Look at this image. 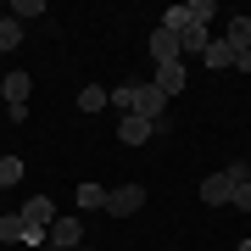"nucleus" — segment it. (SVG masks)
<instances>
[{
	"label": "nucleus",
	"instance_id": "obj_3",
	"mask_svg": "<svg viewBox=\"0 0 251 251\" xmlns=\"http://www.w3.org/2000/svg\"><path fill=\"white\" fill-rule=\"evenodd\" d=\"M78 240H84V224H78V218H56L50 234H45V251H78Z\"/></svg>",
	"mask_w": 251,
	"mask_h": 251
},
{
	"label": "nucleus",
	"instance_id": "obj_16",
	"mask_svg": "<svg viewBox=\"0 0 251 251\" xmlns=\"http://www.w3.org/2000/svg\"><path fill=\"white\" fill-rule=\"evenodd\" d=\"M184 17H190V23H201V28H212L218 6H212V0H190V6H184Z\"/></svg>",
	"mask_w": 251,
	"mask_h": 251
},
{
	"label": "nucleus",
	"instance_id": "obj_14",
	"mask_svg": "<svg viewBox=\"0 0 251 251\" xmlns=\"http://www.w3.org/2000/svg\"><path fill=\"white\" fill-rule=\"evenodd\" d=\"M6 17H17V23H34V17H45V0H11V6H6Z\"/></svg>",
	"mask_w": 251,
	"mask_h": 251
},
{
	"label": "nucleus",
	"instance_id": "obj_18",
	"mask_svg": "<svg viewBox=\"0 0 251 251\" xmlns=\"http://www.w3.org/2000/svg\"><path fill=\"white\" fill-rule=\"evenodd\" d=\"M78 106L84 112H100V106H106V90H100V84H84V90H78Z\"/></svg>",
	"mask_w": 251,
	"mask_h": 251
},
{
	"label": "nucleus",
	"instance_id": "obj_8",
	"mask_svg": "<svg viewBox=\"0 0 251 251\" xmlns=\"http://www.w3.org/2000/svg\"><path fill=\"white\" fill-rule=\"evenodd\" d=\"M73 201H78V212H106V184L84 179L78 190H73Z\"/></svg>",
	"mask_w": 251,
	"mask_h": 251
},
{
	"label": "nucleus",
	"instance_id": "obj_13",
	"mask_svg": "<svg viewBox=\"0 0 251 251\" xmlns=\"http://www.w3.org/2000/svg\"><path fill=\"white\" fill-rule=\"evenodd\" d=\"M224 39L234 50H251V17H229V28H224Z\"/></svg>",
	"mask_w": 251,
	"mask_h": 251
},
{
	"label": "nucleus",
	"instance_id": "obj_7",
	"mask_svg": "<svg viewBox=\"0 0 251 251\" xmlns=\"http://www.w3.org/2000/svg\"><path fill=\"white\" fill-rule=\"evenodd\" d=\"M151 62H184V56H179V34L151 28Z\"/></svg>",
	"mask_w": 251,
	"mask_h": 251
},
{
	"label": "nucleus",
	"instance_id": "obj_17",
	"mask_svg": "<svg viewBox=\"0 0 251 251\" xmlns=\"http://www.w3.org/2000/svg\"><path fill=\"white\" fill-rule=\"evenodd\" d=\"M23 184V156H0V190Z\"/></svg>",
	"mask_w": 251,
	"mask_h": 251
},
{
	"label": "nucleus",
	"instance_id": "obj_19",
	"mask_svg": "<svg viewBox=\"0 0 251 251\" xmlns=\"http://www.w3.org/2000/svg\"><path fill=\"white\" fill-rule=\"evenodd\" d=\"M6 240H23V218H17V212L0 218V246H6Z\"/></svg>",
	"mask_w": 251,
	"mask_h": 251
},
{
	"label": "nucleus",
	"instance_id": "obj_10",
	"mask_svg": "<svg viewBox=\"0 0 251 251\" xmlns=\"http://www.w3.org/2000/svg\"><path fill=\"white\" fill-rule=\"evenodd\" d=\"M206 45H212V28H201V23L179 28V56H201Z\"/></svg>",
	"mask_w": 251,
	"mask_h": 251
},
{
	"label": "nucleus",
	"instance_id": "obj_12",
	"mask_svg": "<svg viewBox=\"0 0 251 251\" xmlns=\"http://www.w3.org/2000/svg\"><path fill=\"white\" fill-rule=\"evenodd\" d=\"M156 134V123H145V117H123V123H117V140L123 145H145Z\"/></svg>",
	"mask_w": 251,
	"mask_h": 251
},
{
	"label": "nucleus",
	"instance_id": "obj_20",
	"mask_svg": "<svg viewBox=\"0 0 251 251\" xmlns=\"http://www.w3.org/2000/svg\"><path fill=\"white\" fill-rule=\"evenodd\" d=\"M229 206H234V212H251V179H246V184H234V196H229Z\"/></svg>",
	"mask_w": 251,
	"mask_h": 251
},
{
	"label": "nucleus",
	"instance_id": "obj_9",
	"mask_svg": "<svg viewBox=\"0 0 251 251\" xmlns=\"http://www.w3.org/2000/svg\"><path fill=\"white\" fill-rule=\"evenodd\" d=\"M201 62H206V67H218V73H224V67H234V62H240V50H234V45H229V39H218V34H212V45H206V50H201Z\"/></svg>",
	"mask_w": 251,
	"mask_h": 251
},
{
	"label": "nucleus",
	"instance_id": "obj_15",
	"mask_svg": "<svg viewBox=\"0 0 251 251\" xmlns=\"http://www.w3.org/2000/svg\"><path fill=\"white\" fill-rule=\"evenodd\" d=\"M23 45V23L17 17H0V50H17Z\"/></svg>",
	"mask_w": 251,
	"mask_h": 251
},
{
	"label": "nucleus",
	"instance_id": "obj_5",
	"mask_svg": "<svg viewBox=\"0 0 251 251\" xmlns=\"http://www.w3.org/2000/svg\"><path fill=\"white\" fill-rule=\"evenodd\" d=\"M151 84H156V90H162V95L173 100V95H184L190 73H184V62H156V78H151Z\"/></svg>",
	"mask_w": 251,
	"mask_h": 251
},
{
	"label": "nucleus",
	"instance_id": "obj_11",
	"mask_svg": "<svg viewBox=\"0 0 251 251\" xmlns=\"http://www.w3.org/2000/svg\"><path fill=\"white\" fill-rule=\"evenodd\" d=\"M28 90H34V78H28V73H6V84H0V95H6V112H11V106H23Z\"/></svg>",
	"mask_w": 251,
	"mask_h": 251
},
{
	"label": "nucleus",
	"instance_id": "obj_21",
	"mask_svg": "<svg viewBox=\"0 0 251 251\" xmlns=\"http://www.w3.org/2000/svg\"><path fill=\"white\" fill-rule=\"evenodd\" d=\"M234 251H251V240H240V246H234Z\"/></svg>",
	"mask_w": 251,
	"mask_h": 251
},
{
	"label": "nucleus",
	"instance_id": "obj_6",
	"mask_svg": "<svg viewBox=\"0 0 251 251\" xmlns=\"http://www.w3.org/2000/svg\"><path fill=\"white\" fill-rule=\"evenodd\" d=\"M229 196H234L229 173H206V179H201V201L206 206H229Z\"/></svg>",
	"mask_w": 251,
	"mask_h": 251
},
{
	"label": "nucleus",
	"instance_id": "obj_1",
	"mask_svg": "<svg viewBox=\"0 0 251 251\" xmlns=\"http://www.w3.org/2000/svg\"><path fill=\"white\" fill-rule=\"evenodd\" d=\"M106 106H123V117H145L156 123V134H168V95L156 84H117L106 90Z\"/></svg>",
	"mask_w": 251,
	"mask_h": 251
},
{
	"label": "nucleus",
	"instance_id": "obj_2",
	"mask_svg": "<svg viewBox=\"0 0 251 251\" xmlns=\"http://www.w3.org/2000/svg\"><path fill=\"white\" fill-rule=\"evenodd\" d=\"M140 206H145V190H140V184H117V190H106V212H112V218H134Z\"/></svg>",
	"mask_w": 251,
	"mask_h": 251
},
{
	"label": "nucleus",
	"instance_id": "obj_4",
	"mask_svg": "<svg viewBox=\"0 0 251 251\" xmlns=\"http://www.w3.org/2000/svg\"><path fill=\"white\" fill-rule=\"evenodd\" d=\"M17 218H23V229H50V224H56V201H50V196H28Z\"/></svg>",
	"mask_w": 251,
	"mask_h": 251
}]
</instances>
